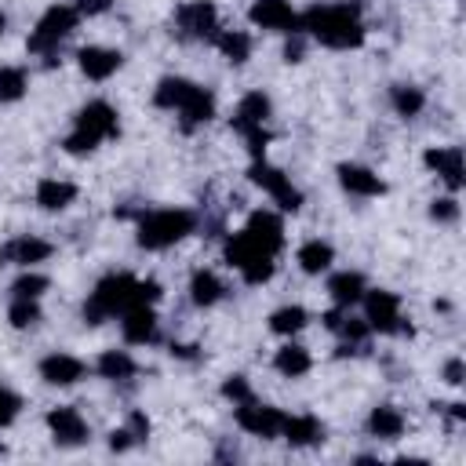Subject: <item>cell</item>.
Here are the masks:
<instances>
[{
  "instance_id": "4fadbf2b",
  "label": "cell",
  "mask_w": 466,
  "mask_h": 466,
  "mask_svg": "<svg viewBox=\"0 0 466 466\" xmlns=\"http://www.w3.org/2000/svg\"><path fill=\"white\" fill-rule=\"evenodd\" d=\"M339 186L346 194H357V197H383L387 194V182L371 171V168H361V164H339Z\"/></svg>"
},
{
  "instance_id": "2e32d148",
  "label": "cell",
  "mask_w": 466,
  "mask_h": 466,
  "mask_svg": "<svg viewBox=\"0 0 466 466\" xmlns=\"http://www.w3.org/2000/svg\"><path fill=\"white\" fill-rule=\"evenodd\" d=\"M77 59H80V73L87 80H110L124 66V55L114 48H84Z\"/></svg>"
},
{
  "instance_id": "c3c4849f",
  "label": "cell",
  "mask_w": 466,
  "mask_h": 466,
  "mask_svg": "<svg viewBox=\"0 0 466 466\" xmlns=\"http://www.w3.org/2000/svg\"><path fill=\"white\" fill-rule=\"evenodd\" d=\"M0 266H5V255H0Z\"/></svg>"
},
{
  "instance_id": "484cf974",
  "label": "cell",
  "mask_w": 466,
  "mask_h": 466,
  "mask_svg": "<svg viewBox=\"0 0 466 466\" xmlns=\"http://www.w3.org/2000/svg\"><path fill=\"white\" fill-rule=\"evenodd\" d=\"M368 288H364V277L361 273H335L332 281H328V296L335 299V306H353V303H361V296H364Z\"/></svg>"
},
{
  "instance_id": "44dd1931",
  "label": "cell",
  "mask_w": 466,
  "mask_h": 466,
  "mask_svg": "<svg viewBox=\"0 0 466 466\" xmlns=\"http://www.w3.org/2000/svg\"><path fill=\"white\" fill-rule=\"evenodd\" d=\"M77 201V186L66 178H41L37 182V205L44 212H62Z\"/></svg>"
},
{
  "instance_id": "cb8c5ba5",
  "label": "cell",
  "mask_w": 466,
  "mask_h": 466,
  "mask_svg": "<svg viewBox=\"0 0 466 466\" xmlns=\"http://www.w3.org/2000/svg\"><path fill=\"white\" fill-rule=\"evenodd\" d=\"M194 87H197V84L186 80V77H164V80L157 84V91H153V106H160V110H178L186 99H190Z\"/></svg>"
},
{
  "instance_id": "9a60e30c",
  "label": "cell",
  "mask_w": 466,
  "mask_h": 466,
  "mask_svg": "<svg viewBox=\"0 0 466 466\" xmlns=\"http://www.w3.org/2000/svg\"><path fill=\"white\" fill-rule=\"evenodd\" d=\"M423 164L434 168L448 182V190H462V150L459 146H434L423 153Z\"/></svg>"
},
{
  "instance_id": "3957f363",
  "label": "cell",
  "mask_w": 466,
  "mask_h": 466,
  "mask_svg": "<svg viewBox=\"0 0 466 466\" xmlns=\"http://www.w3.org/2000/svg\"><path fill=\"white\" fill-rule=\"evenodd\" d=\"M121 132V124H117V110L110 106V103H103V99H96V103H87L80 114H77V121H73V132L66 135V153H73V157H80V153H91L103 139H114Z\"/></svg>"
},
{
  "instance_id": "8fae6325",
  "label": "cell",
  "mask_w": 466,
  "mask_h": 466,
  "mask_svg": "<svg viewBox=\"0 0 466 466\" xmlns=\"http://www.w3.org/2000/svg\"><path fill=\"white\" fill-rule=\"evenodd\" d=\"M244 233H248L262 251H270V255H277V251L285 248V226H281V219H277L273 212H251Z\"/></svg>"
},
{
  "instance_id": "7a4b0ae2",
  "label": "cell",
  "mask_w": 466,
  "mask_h": 466,
  "mask_svg": "<svg viewBox=\"0 0 466 466\" xmlns=\"http://www.w3.org/2000/svg\"><path fill=\"white\" fill-rule=\"evenodd\" d=\"M299 23L324 48L350 51V48H361L364 44V26L357 19V8H350V5H317L306 15H299Z\"/></svg>"
},
{
  "instance_id": "277c9868",
  "label": "cell",
  "mask_w": 466,
  "mask_h": 466,
  "mask_svg": "<svg viewBox=\"0 0 466 466\" xmlns=\"http://www.w3.org/2000/svg\"><path fill=\"white\" fill-rule=\"evenodd\" d=\"M197 230V215L186 208H160L139 219V244L146 251H164L178 241H186Z\"/></svg>"
},
{
  "instance_id": "ee69618b",
  "label": "cell",
  "mask_w": 466,
  "mask_h": 466,
  "mask_svg": "<svg viewBox=\"0 0 466 466\" xmlns=\"http://www.w3.org/2000/svg\"><path fill=\"white\" fill-rule=\"evenodd\" d=\"M303 37L299 33H292V41H288V48H285V62H303Z\"/></svg>"
},
{
  "instance_id": "4316f807",
  "label": "cell",
  "mask_w": 466,
  "mask_h": 466,
  "mask_svg": "<svg viewBox=\"0 0 466 466\" xmlns=\"http://www.w3.org/2000/svg\"><path fill=\"white\" fill-rule=\"evenodd\" d=\"M99 376L103 379H114V383H121V379H132L135 371H139V364H135V357L128 353V350H106L103 357H99Z\"/></svg>"
},
{
  "instance_id": "83f0119b",
  "label": "cell",
  "mask_w": 466,
  "mask_h": 466,
  "mask_svg": "<svg viewBox=\"0 0 466 466\" xmlns=\"http://www.w3.org/2000/svg\"><path fill=\"white\" fill-rule=\"evenodd\" d=\"M223 281L212 273V270H197L194 273V281H190V299H194V306H215L219 299H223Z\"/></svg>"
},
{
  "instance_id": "f546056e",
  "label": "cell",
  "mask_w": 466,
  "mask_h": 466,
  "mask_svg": "<svg viewBox=\"0 0 466 466\" xmlns=\"http://www.w3.org/2000/svg\"><path fill=\"white\" fill-rule=\"evenodd\" d=\"M332 259H335V251H332V244H324V241H306V244L299 248V266H303V273H324V270L332 266Z\"/></svg>"
},
{
  "instance_id": "d590c367",
  "label": "cell",
  "mask_w": 466,
  "mask_h": 466,
  "mask_svg": "<svg viewBox=\"0 0 466 466\" xmlns=\"http://www.w3.org/2000/svg\"><path fill=\"white\" fill-rule=\"evenodd\" d=\"M223 397H226V401H233V405H248V401H255L251 383H248L244 376H230V379L223 383Z\"/></svg>"
},
{
  "instance_id": "7dc6e473",
  "label": "cell",
  "mask_w": 466,
  "mask_h": 466,
  "mask_svg": "<svg viewBox=\"0 0 466 466\" xmlns=\"http://www.w3.org/2000/svg\"><path fill=\"white\" fill-rule=\"evenodd\" d=\"M5 30H8V19H5V15H0V37H5Z\"/></svg>"
},
{
  "instance_id": "e575fe53",
  "label": "cell",
  "mask_w": 466,
  "mask_h": 466,
  "mask_svg": "<svg viewBox=\"0 0 466 466\" xmlns=\"http://www.w3.org/2000/svg\"><path fill=\"white\" fill-rule=\"evenodd\" d=\"M8 321H12V328H33V324L41 321L37 299H15L12 310H8Z\"/></svg>"
},
{
  "instance_id": "8992f818",
  "label": "cell",
  "mask_w": 466,
  "mask_h": 466,
  "mask_svg": "<svg viewBox=\"0 0 466 466\" xmlns=\"http://www.w3.org/2000/svg\"><path fill=\"white\" fill-rule=\"evenodd\" d=\"M248 178L255 182V186H262V190L281 205V212H299L303 208V194L292 186V178L281 171V168H273V164H266L262 157L259 160H251V168H248Z\"/></svg>"
},
{
  "instance_id": "7c38bea8",
  "label": "cell",
  "mask_w": 466,
  "mask_h": 466,
  "mask_svg": "<svg viewBox=\"0 0 466 466\" xmlns=\"http://www.w3.org/2000/svg\"><path fill=\"white\" fill-rule=\"evenodd\" d=\"M48 430H51V437L59 441V444H66V448H73V444H84L87 441V423L80 419V412L77 408H69V405H62V408H51L48 412Z\"/></svg>"
},
{
  "instance_id": "f35d334b",
  "label": "cell",
  "mask_w": 466,
  "mask_h": 466,
  "mask_svg": "<svg viewBox=\"0 0 466 466\" xmlns=\"http://www.w3.org/2000/svg\"><path fill=\"white\" fill-rule=\"evenodd\" d=\"M430 215H434L437 223H455V219H459V205H455V197L434 201V205H430Z\"/></svg>"
},
{
  "instance_id": "4dcf8cb0",
  "label": "cell",
  "mask_w": 466,
  "mask_h": 466,
  "mask_svg": "<svg viewBox=\"0 0 466 466\" xmlns=\"http://www.w3.org/2000/svg\"><path fill=\"white\" fill-rule=\"evenodd\" d=\"M26 69L23 66H0V103H19L26 96Z\"/></svg>"
},
{
  "instance_id": "b9f144b4",
  "label": "cell",
  "mask_w": 466,
  "mask_h": 466,
  "mask_svg": "<svg viewBox=\"0 0 466 466\" xmlns=\"http://www.w3.org/2000/svg\"><path fill=\"white\" fill-rule=\"evenodd\" d=\"M128 434H132L135 441H146V437H150V419H146L142 412H132V419H128Z\"/></svg>"
},
{
  "instance_id": "e0dca14e",
  "label": "cell",
  "mask_w": 466,
  "mask_h": 466,
  "mask_svg": "<svg viewBox=\"0 0 466 466\" xmlns=\"http://www.w3.org/2000/svg\"><path fill=\"white\" fill-rule=\"evenodd\" d=\"M121 332L132 346H146L157 339V314L150 306H135V310L121 314Z\"/></svg>"
},
{
  "instance_id": "ffe728a7",
  "label": "cell",
  "mask_w": 466,
  "mask_h": 466,
  "mask_svg": "<svg viewBox=\"0 0 466 466\" xmlns=\"http://www.w3.org/2000/svg\"><path fill=\"white\" fill-rule=\"evenodd\" d=\"M281 437H285L292 448H306V444H321V441H324V426H321L314 416H285Z\"/></svg>"
},
{
  "instance_id": "d6a6232c",
  "label": "cell",
  "mask_w": 466,
  "mask_h": 466,
  "mask_svg": "<svg viewBox=\"0 0 466 466\" xmlns=\"http://www.w3.org/2000/svg\"><path fill=\"white\" fill-rule=\"evenodd\" d=\"M270 328H273L277 335H296V332L306 328V310H303V306H281V310L270 317Z\"/></svg>"
},
{
  "instance_id": "d4e9b609",
  "label": "cell",
  "mask_w": 466,
  "mask_h": 466,
  "mask_svg": "<svg viewBox=\"0 0 466 466\" xmlns=\"http://www.w3.org/2000/svg\"><path fill=\"white\" fill-rule=\"evenodd\" d=\"M310 350L306 346H296V343H288V346H281L277 350V357H273V368L281 371L285 379H299V376H306L310 371Z\"/></svg>"
},
{
  "instance_id": "ab89813d",
  "label": "cell",
  "mask_w": 466,
  "mask_h": 466,
  "mask_svg": "<svg viewBox=\"0 0 466 466\" xmlns=\"http://www.w3.org/2000/svg\"><path fill=\"white\" fill-rule=\"evenodd\" d=\"M339 332H343L350 343H364L371 328H368V321H353V317H350V321H343V328H339Z\"/></svg>"
},
{
  "instance_id": "60d3db41",
  "label": "cell",
  "mask_w": 466,
  "mask_h": 466,
  "mask_svg": "<svg viewBox=\"0 0 466 466\" xmlns=\"http://www.w3.org/2000/svg\"><path fill=\"white\" fill-rule=\"evenodd\" d=\"M462 379H466V368H462L459 357H452V361L444 364V383H448V387H462Z\"/></svg>"
},
{
  "instance_id": "8d00e7d4",
  "label": "cell",
  "mask_w": 466,
  "mask_h": 466,
  "mask_svg": "<svg viewBox=\"0 0 466 466\" xmlns=\"http://www.w3.org/2000/svg\"><path fill=\"white\" fill-rule=\"evenodd\" d=\"M23 412V397L12 390H0V426H12Z\"/></svg>"
},
{
  "instance_id": "6da1fadb",
  "label": "cell",
  "mask_w": 466,
  "mask_h": 466,
  "mask_svg": "<svg viewBox=\"0 0 466 466\" xmlns=\"http://www.w3.org/2000/svg\"><path fill=\"white\" fill-rule=\"evenodd\" d=\"M160 299L157 281H139L132 273H110L96 285L91 299L84 303V321L87 324H103L110 317H121L135 306H153Z\"/></svg>"
},
{
  "instance_id": "603a6c76",
  "label": "cell",
  "mask_w": 466,
  "mask_h": 466,
  "mask_svg": "<svg viewBox=\"0 0 466 466\" xmlns=\"http://www.w3.org/2000/svg\"><path fill=\"white\" fill-rule=\"evenodd\" d=\"M266 117H270V99L262 96V91H248V96L237 103V114H233V132H241V128H255V124H266Z\"/></svg>"
},
{
  "instance_id": "30bf717a",
  "label": "cell",
  "mask_w": 466,
  "mask_h": 466,
  "mask_svg": "<svg viewBox=\"0 0 466 466\" xmlns=\"http://www.w3.org/2000/svg\"><path fill=\"white\" fill-rule=\"evenodd\" d=\"M281 423H285L281 408H270V405H259V401L237 405V426L251 437H262V441L281 437Z\"/></svg>"
},
{
  "instance_id": "7bdbcfd3",
  "label": "cell",
  "mask_w": 466,
  "mask_h": 466,
  "mask_svg": "<svg viewBox=\"0 0 466 466\" xmlns=\"http://www.w3.org/2000/svg\"><path fill=\"white\" fill-rule=\"evenodd\" d=\"M132 444H135V437L128 434V426H124V430H114V434H110V448H114V452H128Z\"/></svg>"
},
{
  "instance_id": "bcb514c9",
  "label": "cell",
  "mask_w": 466,
  "mask_h": 466,
  "mask_svg": "<svg viewBox=\"0 0 466 466\" xmlns=\"http://www.w3.org/2000/svg\"><path fill=\"white\" fill-rule=\"evenodd\" d=\"M448 416H452L455 423H462V419H466V405H459V401H455V405H448Z\"/></svg>"
},
{
  "instance_id": "5b68a950",
  "label": "cell",
  "mask_w": 466,
  "mask_h": 466,
  "mask_svg": "<svg viewBox=\"0 0 466 466\" xmlns=\"http://www.w3.org/2000/svg\"><path fill=\"white\" fill-rule=\"evenodd\" d=\"M77 23H80V15L69 8V5H55V8H48L44 15H41V23H37V30L30 33V51L33 55H48V66H55V51H59V44L77 30Z\"/></svg>"
},
{
  "instance_id": "52a82bcc",
  "label": "cell",
  "mask_w": 466,
  "mask_h": 466,
  "mask_svg": "<svg viewBox=\"0 0 466 466\" xmlns=\"http://www.w3.org/2000/svg\"><path fill=\"white\" fill-rule=\"evenodd\" d=\"M361 303H364V321H368L371 332H383V335L405 332V335H412V328L401 317V299L394 292H364Z\"/></svg>"
},
{
  "instance_id": "ac0fdd59",
  "label": "cell",
  "mask_w": 466,
  "mask_h": 466,
  "mask_svg": "<svg viewBox=\"0 0 466 466\" xmlns=\"http://www.w3.org/2000/svg\"><path fill=\"white\" fill-rule=\"evenodd\" d=\"M51 244L48 241H41V237H15V241H8L5 244V262H15V266H37V262H44V259H51Z\"/></svg>"
},
{
  "instance_id": "ba28073f",
  "label": "cell",
  "mask_w": 466,
  "mask_h": 466,
  "mask_svg": "<svg viewBox=\"0 0 466 466\" xmlns=\"http://www.w3.org/2000/svg\"><path fill=\"white\" fill-rule=\"evenodd\" d=\"M175 23L186 37H197V41H215L219 33V12L212 0H186L175 12Z\"/></svg>"
},
{
  "instance_id": "1f68e13d",
  "label": "cell",
  "mask_w": 466,
  "mask_h": 466,
  "mask_svg": "<svg viewBox=\"0 0 466 466\" xmlns=\"http://www.w3.org/2000/svg\"><path fill=\"white\" fill-rule=\"evenodd\" d=\"M390 103H394V110H397L401 117H419V114H423V106H426V96H423L419 87L397 84V87L390 91Z\"/></svg>"
},
{
  "instance_id": "d6986e66",
  "label": "cell",
  "mask_w": 466,
  "mask_h": 466,
  "mask_svg": "<svg viewBox=\"0 0 466 466\" xmlns=\"http://www.w3.org/2000/svg\"><path fill=\"white\" fill-rule=\"evenodd\" d=\"M178 114H182V132H194V128L208 124V121H212V114H215V99H212V91L197 84V87L190 91V99H186V103L178 106Z\"/></svg>"
},
{
  "instance_id": "f6af8a7d",
  "label": "cell",
  "mask_w": 466,
  "mask_h": 466,
  "mask_svg": "<svg viewBox=\"0 0 466 466\" xmlns=\"http://www.w3.org/2000/svg\"><path fill=\"white\" fill-rule=\"evenodd\" d=\"M343 321H346V317H343V310H328V314H324V328H328V332H339V328H343Z\"/></svg>"
},
{
  "instance_id": "7402d4cb",
  "label": "cell",
  "mask_w": 466,
  "mask_h": 466,
  "mask_svg": "<svg viewBox=\"0 0 466 466\" xmlns=\"http://www.w3.org/2000/svg\"><path fill=\"white\" fill-rule=\"evenodd\" d=\"M368 434L379 437V441H394V437L405 434V416H401L394 405L371 408V416H368Z\"/></svg>"
},
{
  "instance_id": "f1b7e54d",
  "label": "cell",
  "mask_w": 466,
  "mask_h": 466,
  "mask_svg": "<svg viewBox=\"0 0 466 466\" xmlns=\"http://www.w3.org/2000/svg\"><path fill=\"white\" fill-rule=\"evenodd\" d=\"M215 48H219L233 66H241V62H248V55H251V37L241 33V30H223V33H215Z\"/></svg>"
},
{
  "instance_id": "74e56055",
  "label": "cell",
  "mask_w": 466,
  "mask_h": 466,
  "mask_svg": "<svg viewBox=\"0 0 466 466\" xmlns=\"http://www.w3.org/2000/svg\"><path fill=\"white\" fill-rule=\"evenodd\" d=\"M114 0H73V12L84 15V19H96V15H106Z\"/></svg>"
},
{
  "instance_id": "9c48e42d",
  "label": "cell",
  "mask_w": 466,
  "mask_h": 466,
  "mask_svg": "<svg viewBox=\"0 0 466 466\" xmlns=\"http://www.w3.org/2000/svg\"><path fill=\"white\" fill-rule=\"evenodd\" d=\"M248 19H251V26H259V30L303 33V23H299V15L292 12L288 0H255V5L248 8Z\"/></svg>"
},
{
  "instance_id": "836d02e7",
  "label": "cell",
  "mask_w": 466,
  "mask_h": 466,
  "mask_svg": "<svg viewBox=\"0 0 466 466\" xmlns=\"http://www.w3.org/2000/svg\"><path fill=\"white\" fill-rule=\"evenodd\" d=\"M48 288H51V281H48L44 273H23L19 281L12 285V296L15 299H41Z\"/></svg>"
},
{
  "instance_id": "5bb4252c",
  "label": "cell",
  "mask_w": 466,
  "mask_h": 466,
  "mask_svg": "<svg viewBox=\"0 0 466 466\" xmlns=\"http://www.w3.org/2000/svg\"><path fill=\"white\" fill-rule=\"evenodd\" d=\"M84 371H87L84 361H77L69 353H51V357L41 361V379L48 387H73V383L84 379Z\"/></svg>"
}]
</instances>
